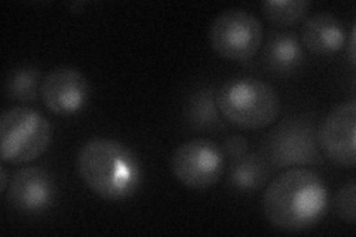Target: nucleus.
Masks as SVG:
<instances>
[{
	"mask_svg": "<svg viewBox=\"0 0 356 237\" xmlns=\"http://www.w3.org/2000/svg\"><path fill=\"white\" fill-rule=\"evenodd\" d=\"M328 209V187L309 167H289L267 186L263 213L275 229L300 233L324 218Z\"/></svg>",
	"mask_w": 356,
	"mask_h": 237,
	"instance_id": "1",
	"label": "nucleus"
},
{
	"mask_svg": "<svg viewBox=\"0 0 356 237\" xmlns=\"http://www.w3.org/2000/svg\"><path fill=\"white\" fill-rule=\"evenodd\" d=\"M77 172L88 188L108 202H122L137 193L143 181L138 156L111 138L86 141L76 157Z\"/></svg>",
	"mask_w": 356,
	"mask_h": 237,
	"instance_id": "2",
	"label": "nucleus"
},
{
	"mask_svg": "<svg viewBox=\"0 0 356 237\" xmlns=\"http://www.w3.org/2000/svg\"><path fill=\"white\" fill-rule=\"evenodd\" d=\"M216 103L227 122L248 131L273 125L281 113L276 89L255 77L229 79L217 91Z\"/></svg>",
	"mask_w": 356,
	"mask_h": 237,
	"instance_id": "3",
	"label": "nucleus"
},
{
	"mask_svg": "<svg viewBox=\"0 0 356 237\" xmlns=\"http://www.w3.org/2000/svg\"><path fill=\"white\" fill-rule=\"evenodd\" d=\"M54 137L51 122L35 108H8L0 119V159L24 165L38 161L49 149Z\"/></svg>",
	"mask_w": 356,
	"mask_h": 237,
	"instance_id": "4",
	"label": "nucleus"
},
{
	"mask_svg": "<svg viewBox=\"0 0 356 237\" xmlns=\"http://www.w3.org/2000/svg\"><path fill=\"white\" fill-rule=\"evenodd\" d=\"M264 30L260 19L239 8L226 9L209 27L213 51L229 61H248L260 51Z\"/></svg>",
	"mask_w": 356,
	"mask_h": 237,
	"instance_id": "5",
	"label": "nucleus"
},
{
	"mask_svg": "<svg viewBox=\"0 0 356 237\" xmlns=\"http://www.w3.org/2000/svg\"><path fill=\"white\" fill-rule=\"evenodd\" d=\"M171 171L183 186L207 190L216 186L225 172V152L211 140L184 141L172 153Z\"/></svg>",
	"mask_w": 356,
	"mask_h": 237,
	"instance_id": "6",
	"label": "nucleus"
},
{
	"mask_svg": "<svg viewBox=\"0 0 356 237\" xmlns=\"http://www.w3.org/2000/svg\"><path fill=\"white\" fill-rule=\"evenodd\" d=\"M356 101L349 99L332 107L318 129V144L331 162L343 167L356 163Z\"/></svg>",
	"mask_w": 356,
	"mask_h": 237,
	"instance_id": "7",
	"label": "nucleus"
},
{
	"mask_svg": "<svg viewBox=\"0 0 356 237\" xmlns=\"http://www.w3.org/2000/svg\"><path fill=\"white\" fill-rule=\"evenodd\" d=\"M91 86L86 76L73 67H57L42 81L40 98L57 116H73L88 104Z\"/></svg>",
	"mask_w": 356,
	"mask_h": 237,
	"instance_id": "8",
	"label": "nucleus"
},
{
	"mask_svg": "<svg viewBox=\"0 0 356 237\" xmlns=\"http://www.w3.org/2000/svg\"><path fill=\"white\" fill-rule=\"evenodd\" d=\"M10 206L24 213H40L49 209L57 199V184L47 169L24 166L14 174L6 190Z\"/></svg>",
	"mask_w": 356,
	"mask_h": 237,
	"instance_id": "9",
	"label": "nucleus"
},
{
	"mask_svg": "<svg viewBox=\"0 0 356 237\" xmlns=\"http://www.w3.org/2000/svg\"><path fill=\"white\" fill-rule=\"evenodd\" d=\"M269 156L276 167L303 166L318 161L314 128L302 120H288L272 133Z\"/></svg>",
	"mask_w": 356,
	"mask_h": 237,
	"instance_id": "10",
	"label": "nucleus"
},
{
	"mask_svg": "<svg viewBox=\"0 0 356 237\" xmlns=\"http://www.w3.org/2000/svg\"><path fill=\"white\" fill-rule=\"evenodd\" d=\"M348 33L343 22L331 14L321 13L309 17L302 27L305 47L316 55H332L346 43Z\"/></svg>",
	"mask_w": 356,
	"mask_h": 237,
	"instance_id": "11",
	"label": "nucleus"
},
{
	"mask_svg": "<svg viewBox=\"0 0 356 237\" xmlns=\"http://www.w3.org/2000/svg\"><path fill=\"white\" fill-rule=\"evenodd\" d=\"M266 64L276 73L297 70L305 60L302 43L291 33H275L266 47Z\"/></svg>",
	"mask_w": 356,
	"mask_h": 237,
	"instance_id": "12",
	"label": "nucleus"
},
{
	"mask_svg": "<svg viewBox=\"0 0 356 237\" xmlns=\"http://www.w3.org/2000/svg\"><path fill=\"white\" fill-rule=\"evenodd\" d=\"M186 117L191 126L205 132H214L222 125L221 113L209 89H202L191 98V104L186 108Z\"/></svg>",
	"mask_w": 356,
	"mask_h": 237,
	"instance_id": "13",
	"label": "nucleus"
},
{
	"mask_svg": "<svg viewBox=\"0 0 356 237\" xmlns=\"http://www.w3.org/2000/svg\"><path fill=\"white\" fill-rule=\"evenodd\" d=\"M267 178V169L263 162L254 154H245L241 159L233 161L230 167V184L239 191L259 190Z\"/></svg>",
	"mask_w": 356,
	"mask_h": 237,
	"instance_id": "14",
	"label": "nucleus"
},
{
	"mask_svg": "<svg viewBox=\"0 0 356 237\" xmlns=\"http://www.w3.org/2000/svg\"><path fill=\"white\" fill-rule=\"evenodd\" d=\"M40 70L31 65H22L9 74L6 94L19 103H33L40 95Z\"/></svg>",
	"mask_w": 356,
	"mask_h": 237,
	"instance_id": "15",
	"label": "nucleus"
},
{
	"mask_svg": "<svg viewBox=\"0 0 356 237\" xmlns=\"http://www.w3.org/2000/svg\"><path fill=\"white\" fill-rule=\"evenodd\" d=\"M261 8L266 18L275 24L293 26L307 15L312 3L306 0H269Z\"/></svg>",
	"mask_w": 356,
	"mask_h": 237,
	"instance_id": "16",
	"label": "nucleus"
},
{
	"mask_svg": "<svg viewBox=\"0 0 356 237\" xmlns=\"http://www.w3.org/2000/svg\"><path fill=\"white\" fill-rule=\"evenodd\" d=\"M355 199H356V184L353 179L344 184L339 191L336 197H334V211H336L337 217L348 222L355 224L356 218V209H355Z\"/></svg>",
	"mask_w": 356,
	"mask_h": 237,
	"instance_id": "17",
	"label": "nucleus"
},
{
	"mask_svg": "<svg viewBox=\"0 0 356 237\" xmlns=\"http://www.w3.org/2000/svg\"><path fill=\"white\" fill-rule=\"evenodd\" d=\"M248 140L242 137V135H232L225 141V153L233 161L241 159L245 154H248Z\"/></svg>",
	"mask_w": 356,
	"mask_h": 237,
	"instance_id": "18",
	"label": "nucleus"
},
{
	"mask_svg": "<svg viewBox=\"0 0 356 237\" xmlns=\"http://www.w3.org/2000/svg\"><path fill=\"white\" fill-rule=\"evenodd\" d=\"M355 38H356V26L353 24L350 28L349 36L346 39V43H344V47H348V60L350 61L352 65L356 64V61H355Z\"/></svg>",
	"mask_w": 356,
	"mask_h": 237,
	"instance_id": "19",
	"label": "nucleus"
},
{
	"mask_svg": "<svg viewBox=\"0 0 356 237\" xmlns=\"http://www.w3.org/2000/svg\"><path fill=\"white\" fill-rule=\"evenodd\" d=\"M10 179H13V177H9L8 167L2 165V167H0V191H2V193H6V190L10 184Z\"/></svg>",
	"mask_w": 356,
	"mask_h": 237,
	"instance_id": "20",
	"label": "nucleus"
}]
</instances>
